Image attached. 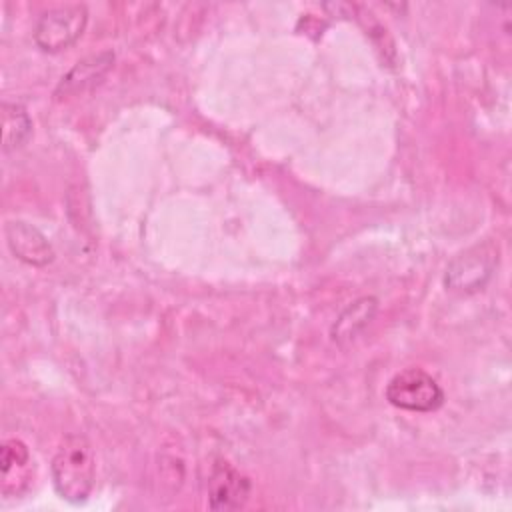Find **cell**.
I'll list each match as a JSON object with an SVG mask.
<instances>
[{"label": "cell", "mask_w": 512, "mask_h": 512, "mask_svg": "<svg viewBox=\"0 0 512 512\" xmlns=\"http://www.w3.org/2000/svg\"><path fill=\"white\" fill-rule=\"evenodd\" d=\"M52 482L56 492L72 504L84 502L94 488V452L84 434H68L52 458Z\"/></svg>", "instance_id": "6da1fadb"}, {"label": "cell", "mask_w": 512, "mask_h": 512, "mask_svg": "<svg viewBox=\"0 0 512 512\" xmlns=\"http://www.w3.org/2000/svg\"><path fill=\"white\" fill-rule=\"evenodd\" d=\"M500 262V246L496 240H480L458 252L446 266L444 286L452 292L472 294L482 290Z\"/></svg>", "instance_id": "7a4b0ae2"}, {"label": "cell", "mask_w": 512, "mask_h": 512, "mask_svg": "<svg viewBox=\"0 0 512 512\" xmlns=\"http://www.w3.org/2000/svg\"><path fill=\"white\" fill-rule=\"evenodd\" d=\"M386 400L400 410L434 412L444 404V390L428 372L410 366L390 378Z\"/></svg>", "instance_id": "3957f363"}, {"label": "cell", "mask_w": 512, "mask_h": 512, "mask_svg": "<svg viewBox=\"0 0 512 512\" xmlns=\"http://www.w3.org/2000/svg\"><path fill=\"white\" fill-rule=\"evenodd\" d=\"M88 10L84 4L56 6L40 14L34 24V42L44 52H60L72 46L84 32Z\"/></svg>", "instance_id": "277c9868"}, {"label": "cell", "mask_w": 512, "mask_h": 512, "mask_svg": "<svg viewBox=\"0 0 512 512\" xmlns=\"http://www.w3.org/2000/svg\"><path fill=\"white\" fill-rule=\"evenodd\" d=\"M250 496V480L226 460H216L208 478V506L212 510H236Z\"/></svg>", "instance_id": "5b68a950"}, {"label": "cell", "mask_w": 512, "mask_h": 512, "mask_svg": "<svg viewBox=\"0 0 512 512\" xmlns=\"http://www.w3.org/2000/svg\"><path fill=\"white\" fill-rule=\"evenodd\" d=\"M4 234L10 252L18 260L30 266H46L54 260L52 244L36 226L24 220H10L4 228Z\"/></svg>", "instance_id": "8992f818"}, {"label": "cell", "mask_w": 512, "mask_h": 512, "mask_svg": "<svg viewBox=\"0 0 512 512\" xmlns=\"http://www.w3.org/2000/svg\"><path fill=\"white\" fill-rule=\"evenodd\" d=\"M114 64V52L102 50L98 54H90L74 64V68L62 76L56 96H70L76 92H82L96 84Z\"/></svg>", "instance_id": "52a82bcc"}, {"label": "cell", "mask_w": 512, "mask_h": 512, "mask_svg": "<svg viewBox=\"0 0 512 512\" xmlns=\"http://www.w3.org/2000/svg\"><path fill=\"white\" fill-rule=\"evenodd\" d=\"M376 310H378V300L374 296H360L354 302H350L330 328L332 340L338 344H346L354 340L372 322Z\"/></svg>", "instance_id": "ba28073f"}, {"label": "cell", "mask_w": 512, "mask_h": 512, "mask_svg": "<svg viewBox=\"0 0 512 512\" xmlns=\"http://www.w3.org/2000/svg\"><path fill=\"white\" fill-rule=\"evenodd\" d=\"M2 494H18L28 482L30 452L26 444L18 438H8L2 442Z\"/></svg>", "instance_id": "9c48e42d"}, {"label": "cell", "mask_w": 512, "mask_h": 512, "mask_svg": "<svg viewBox=\"0 0 512 512\" xmlns=\"http://www.w3.org/2000/svg\"><path fill=\"white\" fill-rule=\"evenodd\" d=\"M2 150L10 152L26 144L32 134V120L20 104L2 102Z\"/></svg>", "instance_id": "30bf717a"}]
</instances>
